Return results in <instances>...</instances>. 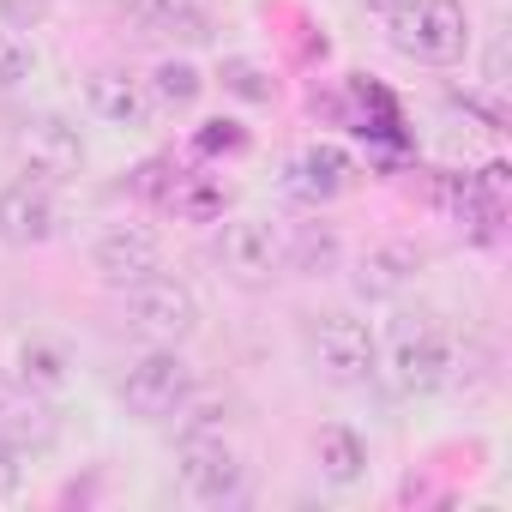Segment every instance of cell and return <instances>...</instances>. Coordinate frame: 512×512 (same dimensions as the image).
Wrapping results in <instances>:
<instances>
[{
  "mask_svg": "<svg viewBox=\"0 0 512 512\" xmlns=\"http://www.w3.org/2000/svg\"><path fill=\"white\" fill-rule=\"evenodd\" d=\"M121 398H127V410L145 416V422L181 416V410L193 404V368H187V356H181L175 344H151V350L127 368Z\"/></svg>",
  "mask_w": 512,
  "mask_h": 512,
  "instance_id": "cell-1",
  "label": "cell"
},
{
  "mask_svg": "<svg viewBox=\"0 0 512 512\" xmlns=\"http://www.w3.org/2000/svg\"><path fill=\"white\" fill-rule=\"evenodd\" d=\"M392 43L404 55H422L434 67H452L470 55V13L464 0H422V7L392 13Z\"/></svg>",
  "mask_w": 512,
  "mask_h": 512,
  "instance_id": "cell-2",
  "label": "cell"
},
{
  "mask_svg": "<svg viewBox=\"0 0 512 512\" xmlns=\"http://www.w3.org/2000/svg\"><path fill=\"white\" fill-rule=\"evenodd\" d=\"M386 368H392V386H398L404 398L434 392V386L452 380V338H446L434 320H404V326L392 332Z\"/></svg>",
  "mask_w": 512,
  "mask_h": 512,
  "instance_id": "cell-3",
  "label": "cell"
},
{
  "mask_svg": "<svg viewBox=\"0 0 512 512\" xmlns=\"http://www.w3.org/2000/svg\"><path fill=\"white\" fill-rule=\"evenodd\" d=\"M133 332L151 344H187L199 332V296L181 278L151 272L145 284H133Z\"/></svg>",
  "mask_w": 512,
  "mask_h": 512,
  "instance_id": "cell-4",
  "label": "cell"
},
{
  "mask_svg": "<svg viewBox=\"0 0 512 512\" xmlns=\"http://www.w3.org/2000/svg\"><path fill=\"white\" fill-rule=\"evenodd\" d=\"M181 488L205 506H223L241 494V458L217 428H193L181 440Z\"/></svg>",
  "mask_w": 512,
  "mask_h": 512,
  "instance_id": "cell-5",
  "label": "cell"
},
{
  "mask_svg": "<svg viewBox=\"0 0 512 512\" xmlns=\"http://www.w3.org/2000/svg\"><path fill=\"white\" fill-rule=\"evenodd\" d=\"M374 356H380V344H374V326H368V320H356V314H326V320H320V332H314V362H320L326 380L356 386V380L374 374Z\"/></svg>",
  "mask_w": 512,
  "mask_h": 512,
  "instance_id": "cell-6",
  "label": "cell"
},
{
  "mask_svg": "<svg viewBox=\"0 0 512 512\" xmlns=\"http://www.w3.org/2000/svg\"><path fill=\"white\" fill-rule=\"evenodd\" d=\"M284 229L272 217H229L223 235H217V260L241 278V284H260L284 266Z\"/></svg>",
  "mask_w": 512,
  "mask_h": 512,
  "instance_id": "cell-7",
  "label": "cell"
},
{
  "mask_svg": "<svg viewBox=\"0 0 512 512\" xmlns=\"http://www.w3.org/2000/svg\"><path fill=\"white\" fill-rule=\"evenodd\" d=\"M91 260H97L103 284H121V290H133V284H145V278L163 266V241H157L145 223H115V229H103V235H97Z\"/></svg>",
  "mask_w": 512,
  "mask_h": 512,
  "instance_id": "cell-8",
  "label": "cell"
},
{
  "mask_svg": "<svg viewBox=\"0 0 512 512\" xmlns=\"http://www.w3.org/2000/svg\"><path fill=\"white\" fill-rule=\"evenodd\" d=\"M19 157H25L37 175L67 181V175L85 169V139H79V127H73L67 115H31V121L19 127Z\"/></svg>",
  "mask_w": 512,
  "mask_h": 512,
  "instance_id": "cell-9",
  "label": "cell"
},
{
  "mask_svg": "<svg viewBox=\"0 0 512 512\" xmlns=\"http://www.w3.org/2000/svg\"><path fill=\"white\" fill-rule=\"evenodd\" d=\"M55 235V199L37 181H13L0 193V241L13 247H43Z\"/></svg>",
  "mask_w": 512,
  "mask_h": 512,
  "instance_id": "cell-10",
  "label": "cell"
},
{
  "mask_svg": "<svg viewBox=\"0 0 512 512\" xmlns=\"http://www.w3.org/2000/svg\"><path fill=\"white\" fill-rule=\"evenodd\" d=\"M416 272H422V247L416 241H380V247H368L356 260V290L368 302H386V296L410 290Z\"/></svg>",
  "mask_w": 512,
  "mask_h": 512,
  "instance_id": "cell-11",
  "label": "cell"
},
{
  "mask_svg": "<svg viewBox=\"0 0 512 512\" xmlns=\"http://www.w3.org/2000/svg\"><path fill=\"white\" fill-rule=\"evenodd\" d=\"M85 103H91V115L109 121V127H145V115H151L145 79H133V73H121V67L91 73V79H85Z\"/></svg>",
  "mask_w": 512,
  "mask_h": 512,
  "instance_id": "cell-12",
  "label": "cell"
},
{
  "mask_svg": "<svg viewBox=\"0 0 512 512\" xmlns=\"http://www.w3.org/2000/svg\"><path fill=\"white\" fill-rule=\"evenodd\" d=\"M344 181H350V157H344V145H326V139H320V145H308V151L290 163V193L308 199V205L338 199Z\"/></svg>",
  "mask_w": 512,
  "mask_h": 512,
  "instance_id": "cell-13",
  "label": "cell"
},
{
  "mask_svg": "<svg viewBox=\"0 0 512 512\" xmlns=\"http://www.w3.org/2000/svg\"><path fill=\"white\" fill-rule=\"evenodd\" d=\"M314 464H320L326 482L350 488V482H362V470H368V440H362L356 428H344V422H326V428L314 434Z\"/></svg>",
  "mask_w": 512,
  "mask_h": 512,
  "instance_id": "cell-14",
  "label": "cell"
},
{
  "mask_svg": "<svg viewBox=\"0 0 512 512\" xmlns=\"http://www.w3.org/2000/svg\"><path fill=\"white\" fill-rule=\"evenodd\" d=\"M127 13L157 31V37H181V43H205L211 37V19L199 0H127Z\"/></svg>",
  "mask_w": 512,
  "mask_h": 512,
  "instance_id": "cell-15",
  "label": "cell"
},
{
  "mask_svg": "<svg viewBox=\"0 0 512 512\" xmlns=\"http://www.w3.org/2000/svg\"><path fill=\"white\" fill-rule=\"evenodd\" d=\"M199 91H205V73H199L193 61H157L151 79H145V97H151L157 109H169V115H187V109L199 103Z\"/></svg>",
  "mask_w": 512,
  "mask_h": 512,
  "instance_id": "cell-16",
  "label": "cell"
},
{
  "mask_svg": "<svg viewBox=\"0 0 512 512\" xmlns=\"http://www.w3.org/2000/svg\"><path fill=\"white\" fill-rule=\"evenodd\" d=\"M19 380L31 392H61L67 386V350L55 338H25L19 344Z\"/></svg>",
  "mask_w": 512,
  "mask_h": 512,
  "instance_id": "cell-17",
  "label": "cell"
},
{
  "mask_svg": "<svg viewBox=\"0 0 512 512\" xmlns=\"http://www.w3.org/2000/svg\"><path fill=\"white\" fill-rule=\"evenodd\" d=\"M217 85H223L235 103H272V97H278V79H272L260 61H247V55H229L223 73H217Z\"/></svg>",
  "mask_w": 512,
  "mask_h": 512,
  "instance_id": "cell-18",
  "label": "cell"
},
{
  "mask_svg": "<svg viewBox=\"0 0 512 512\" xmlns=\"http://www.w3.org/2000/svg\"><path fill=\"white\" fill-rule=\"evenodd\" d=\"M284 260H296V272L320 278V272L338 266V235H332L326 223H308V229L296 235V247H284Z\"/></svg>",
  "mask_w": 512,
  "mask_h": 512,
  "instance_id": "cell-19",
  "label": "cell"
},
{
  "mask_svg": "<svg viewBox=\"0 0 512 512\" xmlns=\"http://www.w3.org/2000/svg\"><path fill=\"white\" fill-rule=\"evenodd\" d=\"M37 73V49L25 31H0V91H13Z\"/></svg>",
  "mask_w": 512,
  "mask_h": 512,
  "instance_id": "cell-20",
  "label": "cell"
},
{
  "mask_svg": "<svg viewBox=\"0 0 512 512\" xmlns=\"http://www.w3.org/2000/svg\"><path fill=\"white\" fill-rule=\"evenodd\" d=\"M49 19V0H0V31H37Z\"/></svg>",
  "mask_w": 512,
  "mask_h": 512,
  "instance_id": "cell-21",
  "label": "cell"
},
{
  "mask_svg": "<svg viewBox=\"0 0 512 512\" xmlns=\"http://www.w3.org/2000/svg\"><path fill=\"white\" fill-rule=\"evenodd\" d=\"M241 145H247L241 121H223V115H217V121L199 127V151H241Z\"/></svg>",
  "mask_w": 512,
  "mask_h": 512,
  "instance_id": "cell-22",
  "label": "cell"
},
{
  "mask_svg": "<svg viewBox=\"0 0 512 512\" xmlns=\"http://www.w3.org/2000/svg\"><path fill=\"white\" fill-rule=\"evenodd\" d=\"M19 476H25V464H19V446H7V440H0V500H7V494H19Z\"/></svg>",
  "mask_w": 512,
  "mask_h": 512,
  "instance_id": "cell-23",
  "label": "cell"
},
{
  "mask_svg": "<svg viewBox=\"0 0 512 512\" xmlns=\"http://www.w3.org/2000/svg\"><path fill=\"white\" fill-rule=\"evenodd\" d=\"M362 7H368V13H380V19H392V13H404V7H410V0H362Z\"/></svg>",
  "mask_w": 512,
  "mask_h": 512,
  "instance_id": "cell-24",
  "label": "cell"
},
{
  "mask_svg": "<svg viewBox=\"0 0 512 512\" xmlns=\"http://www.w3.org/2000/svg\"><path fill=\"white\" fill-rule=\"evenodd\" d=\"M19 398H25V392H19V386H13V380H0V422H7V410H13V404H19Z\"/></svg>",
  "mask_w": 512,
  "mask_h": 512,
  "instance_id": "cell-25",
  "label": "cell"
}]
</instances>
